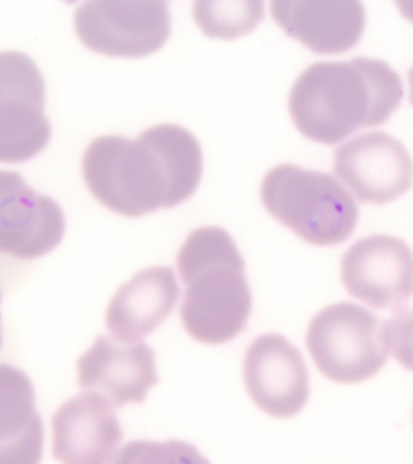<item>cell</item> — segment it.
Masks as SVG:
<instances>
[{
    "label": "cell",
    "instance_id": "cell-21",
    "mask_svg": "<svg viewBox=\"0 0 413 464\" xmlns=\"http://www.w3.org/2000/svg\"><path fill=\"white\" fill-rule=\"evenodd\" d=\"M409 103L413 105V67L408 71Z\"/></svg>",
    "mask_w": 413,
    "mask_h": 464
},
{
    "label": "cell",
    "instance_id": "cell-22",
    "mask_svg": "<svg viewBox=\"0 0 413 464\" xmlns=\"http://www.w3.org/2000/svg\"><path fill=\"white\" fill-rule=\"evenodd\" d=\"M0 304H2V289H0ZM3 343V334H2V315H0V347Z\"/></svg>",
    "mask_w": 413,
    "mask_h": 464
},
{
    "label": "cell",
    "instance_id": "cell-18",
    "mask_svg": "<svg viewBox=\"0 0 413 464\" xmlns=\"http://www.w3.org/2000/svg\"><path fill=\"white\" fill-rule=\"evenodd\" d=\"M111 464H210L188 442L134 440L123 446Z\"/></svg>",
    "mask_w": 413,
    "mask_h": 464
},
{
    "label": "cell",
    "instance_id": "cell-6",
    "mask_svg": "<svg viewBox=\"0 0 413 464\" xmlns=\"http://www.w3.org/2000/svg\"><path fill=\"white\" fill-rule=\"evenodd\" d=\"M45 102V82L34 61L20 51H0V162L28 161L49 144Z\"/></svg>",
    "mask_w": 413,
    "mask_h": 464
},
{
    "label": "cell",
    "instance_id": "cell-19",
    "mask_svg": "<svg viewBox=\"0 0 413 464\" xmlns=\"http://www.w3.org/2000/svg\"><path fill=\"white\" fill-rule=\"evenodd\" d=\"M384 343L388 352L404 368L413 372V310H400L388 319L383 326Z\"/></svg>",
    "mask_w": 413,
    "mask_h": 464
},
{
    "label": "cell",
    "instance_id": "cell-8",
    "mask_svg": "<svg viewBox=\"0 0 413 464\" xmlns=\"http://www.w3.org/2000/svg\"><path fill=\"white\" fill-rule=\"evenodd\" d=\"M341 278L350 295L377 310H404L413 296V252L390 235L355 242L341 261Z\"/></svg>",
    "mask_w": 413,
    "mask_h": 464
},
{
    "label": "cell",
    "instance_id": "cell-9",
    "mask_svg": "<svg viewBox=\"0 0 413 464\" xmlns=\"http://www.w3.org/2000/svg\"><path fill=\"white\" fill-rule=\"evenodd\" d=\"M333 173L358 201L386 205L413 184V161L402 141L384 130L360 133L333 154Z\"/></svg>",
    "mask_w": 413,
    "mask_h": 464
},
{
    "label": "cell",
    "instance_id": "cell-1",
    "mask_svg": "<svg viewBox=\"0 0 413 464\" xmlns=\"http://www.w3.org/2000/svg\"><path fill=\"white\" fill-rule=\"evenodd\" d=\"M203 170L201 145L178 125H158L137 140L98 137L82 159L91 194L111 212L138 218L190 198Z\"/></svg>",
    "mask_w": 413,
    "mask_h": 464
},
{
    "label": "cell",
    "instance_id": "cell-20",
    "mask_svg": "<svg viewBox=\"0 0 413 464\" xmlns=\"http://www.w3.org/2000/svg\"><path fill=\"white\" fill-rule=\"evenodd\" d=\"M400 13L413 24V2H397Z\"/></svg>",
    "mask_w": 413,
    "mask_h": 464
},
{
    "label": "cell",
    "instance_id": "cell-16",
    "mask_svg": "<svg viewBox=\"0 0 413 464\" xmlns=\"http://www.w3.org/2000/svg\"><path fill=\"white\" fill-rule=\"evenodd\" d=\"M43 452L32 381L21 369L0 364V464H40Z\"/></svg>",
    "mask_w": 413,
    "mask_h": 464
},
{
    "label": "cell",
    "instance_id": "cell-5",
    "mask_svg": "<svg viewBox=\"0 0 413 464\" xmlns=\"http://www.w3.org/2000/svg\"><path fill=\"white\" fill-rule=\"evenodd\" d=\"M379 315L357 304H330L308 325L306 344L319 372L333 382L371 379L387 364L389 352Z\"/></svg>",
    "mask_w": 413,
    "mask_h": 464
},
{
    "label": "cell",
    "instance_id": "cell-10",
    "mask_svg": "<svg viewBox=\"0 0 413 464\" xmlns=\"http://www.w3.org/2000/svg\"><path fill=\"white\" fill-rule=\"evenodd\" d=\"M243 377L257 408L277 419L297 415L310 398V375L303 353L279 334H264L250 343Z\"/></svg>",
    "mask_w": 413,
    "mask_h": 464
},
{
    "label": "cell",
    "instance_id": "cell-15",
    "mask_svg": "<svg viewBox=\"0 0 413 464\" xmlns=\"http://www.w3.org/2000/svg\"><path fill=\"white\" fill-rule=\"evenodd\" d=\"M180 289L172 267L145 268L120 286L105 314L114 339L136 343L154 332L179 299Z\"/></svg>",
    "mask_w": 413,
    "mask_h": 464
},
{
    "label": "cell",
    "instance_id": "cell-3",
    "mask_svg": "<svg viewBox=\"0 0 413 464\" xmlns=\"http://www.w3.org/2000/svg\"><path fill=\"white\" fill-rule=\"evenodd\" d=\"M177 266L185 286L180 318L188 335L208 344L235 339L252 311L245 259L226 230L196 228L181 246Z\"/></svg>",
    "mask_w": 413,
    "mask_h": 464
},
{
    "label": "cell",
    "instance_id": "cell-7",
    "mask_svg": "<svg viewBox=\"0 0 413 464\" xmlns=\"http://www.w3.org/2000/svg\"><path fill=\"white\" fill-rule=\"evenodd\" d=\"M80 42L94 53L138 58L161 49L170 35L167 2H85L75 10Z\"/></svg>",
    "mask_w": 413,
    "mask_h": 464
},
{
    "label": "cell",
    "instance_id": "cell-12",
    "mask_svg": "<svg viewBox=\"0 0 413 464\" xmlns=\"http://www.w3.org/2000/svg\"><path fill=\"white\" fill-rule=\"evenodd\" d=\"M78 386L115 408L140 404L158 382L154 351L147 343L100 335L78 361Z\"/></svg>",
    "mask_w": 413,
    "mask_h": 464
},
{
    "label": "cell",
    "instance_id": "cell-17",
    "mask_svg": "<svg viewBox=\"0 0 413 464\" xmlns=\"http://www.w3.org/2000/svg\"><path fill=\"white\" fill-rule=\"evenodd\" d=\"M192 14L209 38L232 40L252 32L264 10L261 2H195Z\"/></svg>",
    "mask_w": 413,
    "mask_h": 464
},
{
    "label": "cell",
    "instance_id": "cell-2",
    "mask_svg": "<svg viewBox=\"0 0 413 464\" xmlns=\"http://www.w3.org/2000/svg\"><path fill=\"white\" fill-rule=\"evenodd\" d=\"M402 97L400 75L384 61L317 62L293 83L289 111L304 137L333 145L355 130L388 121Z\"/></svg>",
    "mask_w": 413,
    "mask_h": 464
},
{
    "label": "cell",
    "instance_id": "cell-11",
    "mask_svg": "<svg viewBox=\"0 0 413 464\" xmlns=\"http://www.w3.org/2000/svg\"><path fill=\"white\" fill-rule=\"evenodd\" d=\"M65 232L63 210L29 187L16 170L0 169V254L38 259L53 252Z\"/></svg>",
    "mask_w": 413,
    "mask_h": 464
},
{
    "label": "cell",
    "instance_id": "cell-14",
    "mask_svg": "<svg viewBox=\"0 0 413 464\" xmlns=\"http://www.w3.org/2000/svg\"><path fill=\"white\" fill-rule=\"evenodd\" d=\"M275 24L315 53H343L364 33L365 7L360 2L290 0L271 2Z\"/></svg>",
    "mask_w": 413,
    "mask_h": 464
},
{
    "label": "cell",
    "instance_id": "cell-4",
    "mask_svg": "<svg viewBox=\"0 0 413 464\" xmlns=\"http://www.w3.org/2000/svg\"><path fill=\"white\" fill-rule=\"evenodd\" d=\"M260 196L274 219L310 245H340L357 227V202L328 173L279 165L264 176Z\"/></svg>",
    "mask_w": 413,
    "mask_h": 464
},
{
    "label": "cell",
    "instance_id": "cell-13",
    "mask_svg": "<svg viewBox=\"0 0 413 464\" xmlns=\"http://www.w3.org/2000/svg\"><path fill=\"white\" fill-rule=\"evenodd\" d=\"M51 426L53 455L62 464H109L123 439L110 402L90 392L65 401Z\"/></svg>",
    "mask_w": 413,
    "mask_h": 464
}]
</instances>
